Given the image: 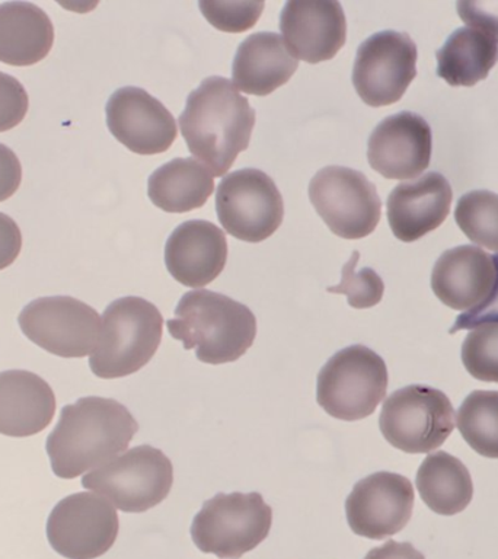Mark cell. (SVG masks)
I'll return each instance as SVG.
<instances>
[{"label":"cell","mask_w":498,"mask_h":559,"mask_svg":"<svg viewBox=\"0 0 498 559\" xmlns=\"http://www.w3.org/2000/svg\"><path fill=\"white\" fill-rule=\"evenodd\" d=\"M139 424L130 411L108 397H81L61 409L46 450L57 478L74 479L104 466L129 448Z\"/></svg>","instance_id":"obj_1"},{"label":"cell","mask_w":498,"mask_h":559,"mask_svg":"<svg viewBox=\"0 0 498 559\" xmlns=\"http://www.w3.org/2000/svg\"><path fill=\"white\" fill-rule=\"evenodd\" d=\"M256 111L229 79L210 76L188 95L179 129L188 148L214 178L229 173L247 151Z\"/></svg>","instance_id":"obj_2"},{"label":"cell","mask_w":498,"mask_h":559,"mask_svg":"<svg viewBox=\"0 0 498 559\" xmlns=\"http://www.w3.org/2000/svg\"><path fill=\"white\" fill-rule=\"evenodd\" d=\"M168 331L173 338L182 341L183 348L195 349L197 358L205 365H225L252 347L257 318L239 301L201 288L181 297Z\"/></svg>","instance_id":"obj_3"},{"label":"cell","mask_w":498,"mask_h":559,"mask_svg":"<svg viewBox=\"0 0 498 559\" xmlns=\"http://www.w3.org/2000/svg\"><path fill=\"white\" fill-rule=\"evenodd\" d=\"M164 332L159 309L142 297L127 296L105 309L98 347L91 354L92 373L100 379L126 378L155 356Z\"/></svg>","instance_id":"obj_4"},{"label":"cell","mask_w":498,"mask_h":559,"mask_svg":"<svg viewBox=\"0 0 498 559\" xmlns=\"http://www.w3.org/2000/svg\"><path fill=\"white\" fill-rule=\"evenodd\" d=\"M389 383L383 358L366 345L340 349L318 373L317 402L331 417L358 421L374 414Z\"/></svg>","instance_id":"obj_5"},{"label":"cell","mask_w":498,"mask_h":559,"mask_svg":"<svg viewBox=\"0 0 498 559\" xmlns=\"http://www.w3.org/2000/svg\"><path fill=\"white\" fill-rule=\"evenodd\" d=\"M271 526L273 510L260 492H221L195 514L191 537L201 552L239 559L266 539Z\"/></svg>","instance_id":"obj_6"},{"label":"cell","mask_w":498,"mask_h":559,"mask_svg":"<svg viewBox=\"0 0 498 559\" xmlns=\"http://www.w3.org/2000/svg\"><path fill=\"white\" fill-rule=\"evenodd\" d=\"M82 485L124 513H144L169 496L174 466L162 450L138 445L83 476Z\"/></svg>","instance_id":"obj_7"},{"label":"cell","mask_w":498,"mask_h":559,"mask_svg":"<svg viewBox=\"0 0 498 559\" xmlns=\"http://www.w3.org/2000/svg\"><path fill=\"white\" fill-rule=\"evenodd\" d=\"M379 427L393 448L410 454L430 453L452 435V402L439 389L410 384L383 402Z\"/></svg>","instance_id":"obj_8"},{"label":"cell","mask_w":498,"mask_h":559,"mask_svg":"<svg viewBox=\"0 0 498 559\" xmlns=\"http://www.w3.org/2000/svg\"><path fill=\"white\" fill-rule=\"evenodd\" d=\"M309 199L332 234L363 239L374 234L382 201L365 174L345 166H327L309 183Z\"/></svg>","instance_id":"obj_9"},{"label":"cell","mask_w":498,"mask_h":559,"mask_svg":"<svg viewBox=\"0 0 498 559\" xmlns=\"http://www.w3.org/2000/svg\"><path fill=\"white\" fill-rule=\"evenodd\" d=\"M216 210L227 234L249 243L269 239L284 217L282 192L269 175L253 168L236 170L222 179Z\"/></svg>","instance_id":"obj_10"},{"label":"cell","mask_w":498,"mask_h":559,"mask_svg":"<svg viewBox=\"0 0 498 559\" xmlns=\"http://www.w3.org/2000/svg\"><path fill=\"white\" fill-rule=\"evenodd\" d=\"M17 322L26 338L63 358L94 353L103 328L94 308L70 296L39 297L22 309Z\"/></svg>","instance_id":"obj_11"},{"label":"cell","mask_w":498,"mask_h":559,"mask_svg":"<svg viewBox=\"0 0 498 559\" xmlns=\"http://www.w3.org/2000/svg\"><path fill=\"white\" fill-rule=\"evenodd\" d=\"M417 46L408 34L380 31L358 47L353 85L369 107L398 103L417 76Z\"/></svg>","instance_id":"obj_12"},{"label":"cell","mask_w":498,"mask_h":559,"mask_svg":"<svg viewBox=\"0 0 498 559\" xmlns=\"http://www.w3.org/2000/svg\"><path fill=\"white\" fill-rule=\"evenodd\" d=\"M118 514L111 502L78 492L57 502L47 520L51 548L68 559H95L107 554L118 536Z\"/></svg>","instance_id":"obj_13"},{"label":"cell","mask_w":498,"mask_h":559,"mask_svg":"<svg viewBox=\"0 0 498 559\" xmlns=\"http://www.w3.org/2000/svg\"><path fill=\"white\" fill-rule=\"evenodd\" d=\"M415 493L408 478L376 472L358 480L345 501L349 528L357 536L382 540L396 535L413 515Z\"/></svg>","instance_id":"obj_14"},{"label":"cell","mask_w":498,"mask_h":559,"mask_svg":"<svg viewBox=\"0 0 498 559\" xmlns=\"http://www.w3.org/2000/svg\"><path fill=\"white\" fill-rule=\"evenodd\" d=\"M105 111L114 138L138 155L164 153L177 139V121L173 114L142 87L117 90L108 99Z\"/></svg>","instance_id":"obj_15"},{"label":"cell","mask_w":498,"mask_h":559,"mask_svg":"<svg viewBox=\"0 0 498 559\" xmlns=\"http://www.w3.org/2000/svg\"><path fill=\"white\" fill-rule=\"evenodd\" d=\"M431 127L418 114L402 111L384 118L370 134L367 159L387 179H413L431 160Z\"/></svg>","instance_id":"obj_16"},{"label":"cell","mask_w":498,"mask_h":559,"mask_svg":"<svg viewBox=\"0 0 498 559\" xmlns=\"http://www.w3.org/2000/svg\"><path fill=\"white\" fill-rule=\"evenodd\" d=\"M280 31L297 60L317 64L334 59L344 47L347 21L334 0H290L280 15Z\"/></svg>","instance_id":"obj_17"},{"label":"cell","mask_w":498,"mask_h":559,"mask_svg":"<svg viewBox=\"0 0 498 559\" xmlns=\"http://www.w3.org/2000/svg\"><path fill=\"white\" fill-rule=\"evenodd\" d=\"M453 191L444 175L428 173L401 182L388 199V222L402 242H415L443 225L450 213Z\"/></svg>","instance_id":"obj_18"},{"label":"cell","mask_w":498,"mask_h":559,"mask_svg":"<svg viewBox=\"0 0 498 559\" xmlns=\"http://www.w3.org/2000/svg\"><path fill=\"white\" fill-rule=\"evenodd\" d=\"M226 261V236L208 221L182 223L166 242V269L186 287L208 286L222 274Z\"/></svg>","instance_id":"obj_19"},{"label":"cell","mask_w":498,"mask_h":559,"mask_svg":"<svg viewBox=\"0 0 498 559\" xmlns=\"http://www.w3.org/2000/svg\"><path fill=\"white\" fill-rule=\"evenodd\" d=\"M496 275L493 255L475 245H461L436 261L431 288L441 304L467 312L487 299Z\"/></svg>","instance_id":"obj_20"},{"label":"cell","mask_w":498,"mask_h":559,"mask_svg":"<svg viewBox=\"0 0 498 559\" xmlns=\"http://www.w3.org/2000/svg\"><path fill=\"white\" fill-rule=\"evenodd\" d=\"M55 413V392L46 380L26 370L0 373V435H38L50 426Z\"/></svg>","instance_id":"obj_21"},{"label":"cell","mask_w":498,"mask_h":559,"mask_svg":"<svg viewBox=\"0 0 498 559\" xmlns=\"http://www.w3.org/2000/svg\"><path fill=\"white\" fill-rule=\"evenodd\" d=\"M299 68V60L275 33L249 35L236 51L232 79L245 94L266 96L286 85Z\"/></svg>","instance_id":"obj_22"},{"label":"cell","mask_w":498,"mask_h":559,"mask_svg":"<svg viewBox=\"0 0 498 559\" xmlns=\"http://www.w3.org/2000/svg\"><path fill=\"white\" fill-rule=\"evenodd\" d=\"M55 43L50 16L29 2L0 4V61L33 66L46 59Z\"/></svg>","instance_id":"obj_23"},{"label":"cell","mask_w":498,"mask_h":559,"mask_svg":"<svg viewBox=\"0 0 498 559\" xmlns=\"http://www.w3.org/2000/svg\"><path fill=\"white\" fill-rule=\"evenodd\" d=\"M213 191V174L192 157H177L149 178V199L166 213L203 207Z\"/></svg>","instance_id":"obj_24"},{"label":"cell","mask_w":498,"mask_h":559,"mask_svg":"<svg viewBox=\"0 0 498 559\" xmlns=\"http://www.w3.org/2000/svg\"><path fill=\"white\" fill-rule=\"evenodd\" d=\"M437 76L450 86H475L498 61V44L483 31L463 26L436 51Z\"/></svg>","instance_id":"obj_25"},{"label":"cell","mask_w":498,"mask_h":559,"mask_svg":"<svg viewBox=\"0 0 498 559\" xmlns=\"http://www.w3.org/2000/svg\"><path fill=\"white\" fill-rule=\"evenodd\" d=\"M415 483L428 509L441 515L462 513L474 497L470 471L458 457L443 450L424 459Z\"/></svg>","instance_id":"obj_26"},{"label":"cell","mask_w":498,"mask_h":559,"mask_svg":"<svg viewBox=\"0 0 498 559\" xmlns=\"http://www.w3.org/2000/svg\"><path fill=\"white\" fill-rule=\"evenodd\" d=\"M456 426L481 456L498 459V391H474L459 406Z\"/></svg>","instance_id":"obj_27"},{"label":"cell","mask_w":498,"mask_h":559,"mask_svg":"<svg viewBox=\"0 0 498 559\" xmlns=\"http://www.w3.org/2000/svg\"><path fill=\"white\" fill-rule=\"evenodd\" d=\"M459 229L478 247L498 252V194L487 190L466 192L456 204Z\"/></svg>","instance_id":"obj_28"},{"label":"cell","mask_w":498,"mask_h":559,"mask_svg":"<svg viewBox=\"0 0 498 559\" xmlns=\"http://www.w3.org/2000/svg\"><path fill=\"white\" fill-rule=\"evenodd\" d=\"M462 362L472 378L498 383V323L481 325L466 335Z\"/></svg>","instance_id":"obj_29"},{"label":"cell","mask_w":498,"mask_h":559,"mask_svg":"<svg viewBox=\"0 0 498 559\" xmlns=\"http://www.w3.org/2000/svg\"><path fill=\"white\" fill-rule=\"evenodd\" d=\"M360 253L354 251L347 264L341 271V282L328 287L327 292L348 297V305L354 309H369L380 304L384 293L383 280L375 270L365 266L357 271Z\"/></svg>","instance_id":"obj_30"},{"label":"cell","mask_w":498,"mask_h":559,"mask_svg":"<svg viewBox=\"0 0 498 559\" xmlns=\"http://www.w3.org/2000/svg\"><path fill=\"white\" fill-rule=\"evenodd\" d=\"M200 11L214 28L223 33H244L251 29L264 11V2H208L201 0Z\"/></svg>","instance_id":"obj_31"},{"label":"cell","mask_w":498,"mask_h":559,"mask_svg":"<svg viewBox=\"0 0 498 559\" xmlns=\"http://www.w3.org/2000/svg\"><path fill=\"white\" fill-rule=\"evenodd\" d=\"M28 94L17 79L0 72V133L20 124L28 112Z\"/></svg>","instance_id":"obj_32"},{"label":"cell","mask_w":498,"mask_h":559,"mask_svg":"<svg viewBox=\"0 0 498 559\" xmlns=\"http://www.w3.org/2000/svg\"><path fill=\"white\" fill-rule=\"evenodd\" d=\"M459 16L471 28L483 31L494 41H498V0L497 2H458Z\"/></svg>","instance_id":"obj_33"},{"label":"cell","mask_w":498,"mask_h":559,"mask_svg":"<svg viewBox=\"0 0 498 559\" xmlns=\"http://www.w3.org/2000/svg\"><path fill=\"white\" fill-rule=\"evenodd\" d=\"M493 260L497 275L487 299L476 308L459 314L456 322L450 328V334L462 330H475V328L487 325V323H498V253L493 255Z\"/></svg>","instance_id":"obj_34"},{"label":"cell","mask_w":498,"mask_h":559,"mask_svg":"<svg viewBox=\"0 0 498 559\" xmlns=\"http://www.w3.org/2000/svg\"><path fill=\"white\" fill-rule=\"evenodd\" d=\"M21 179L22 166L15 152L0 143V203L15 194Z\"/></svg>","instance_id":"obj_35"},{"label":"cell","mask_w":498,"mask_h":559,"mask_svg":"<svg viewBox=\"0 0 498 559\" xmlns=\"http://www.w3.org/2000/svg\"><path fill=\"white\" fill-rule=\"evenodd\" d=\"M22 234L20 226L8 214L0 213V270L8 269L20 257Z\"/></svg>","instance_id":"obj_36"},{"label":"cell","mask_w":498,"mask_h":559,"mask_svg":"<svg viewBox=\"0 0 498 559\" xmlns=\"http://www.w3.org/2000/svg\"><path fill=\"white\" fill-rule=\"evenodd\" d=\"M365 559H426L419 550L408 542L388 540L387 544L374 548Z\"/></svg>","instance_id":"obj_37"}]
</instances>
